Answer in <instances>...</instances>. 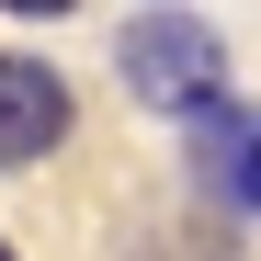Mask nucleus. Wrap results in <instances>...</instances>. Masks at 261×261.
Segmentation results:
<instances>
[{"label": "nucleus", "instance_id": "obj_1", "mask_svg": "<svg viewBox=\"0 0 261 261\" xmlns=\"http://www.w3.org/2000/svg\"><path fill=\"white\" fill-rule=\"evenodd\" d=\"M114 80H125L148 114H204L216 91H227V46H216L193 12H137L125 46H114Z\"/></svg>", "mask_w": 261, "mask_h": 261}, {"label": "nucleus", "instance_id": "obj_2", "mask_svg": "<svg viewBox=\"0 0 261 261\" xmlns=\"http://www.w3.org/2000/svg\"><path fill=\"white\" fill-rule=\"evenodd\" d=\"M68 137V80L34 57H0V170H34Z\"/></svg>", "mask_w": 261, "mask_h": 261}, {"label": "nucleus", "instance_id": "obj_3", "mask_svg": "<svg viewBox=\"0 0 261 261\" xmlns=\"http://www.w3.org/2000/svg\"><path fill=\"white\" fill-rule=\"evenodd\" d=\"M193 125H204V182L227 193L239 216H261V125H239V114H216V102H204Z\"/></svg>", "mask_w": 261, "mask_h": 261}, {"label": "nucleus", "instance_id": "obj_4", "mask_svg": "<svg viewBox=\"0 0 261 261\" xmlns=\"http://www.w3.org/2000/svg\"><path fill=\"white\" fill-rule=\"evenodd\" d=\"M0 12H80V0H0Z\"/></svg>", "mask_w": 261, "mask_h": 261}]
</instances>
